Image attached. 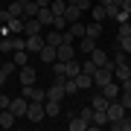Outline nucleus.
I'll return each instance as SVG.
<instances>
[{"label":"nucleus","instance_id":"1","mask_svg":"<svg viewBox=\"0 0 131 131\" xmlns=\"http://www.w3.org/2000/svg\"><path fill=\"white\" fill-rule=\"evenodd\" d=\"M20 93H24L29 102H44V99H47V90L38 88V84H20Z\"/></svg>","mask_w":131,"mask_h":131},{"label":"nucleus","instance_id":"2","mask_svg":"<svg viewBox=\"0 0 131 131\" xmlns=\"http://www.w3.org/2000/svg\"><path fill=\"white\" fill-rule=\"evenodd\" d=\"M111 79H114V64H108V67H96V73H93V84H96V88L108 84Z\"/></svg>","mask_w":131,"mask_h":131},{"label":"nucleus","instance_id":"3","mask_svg":"<svg viewBox=\"0 0 131 131\" xmlns=\"http://www.w3.org/2000/svg\"><path fill=\"white\" fill-rule=\"evenodd\" d=\"M9 111L15 114V117H26V111H29V99H26L24 93H20L18 99L12 96V105H9Z\"/></svg>","mask_w":131,"mask_h":131},{"label":"nucleus","instance_id":"4","mask_svg":"<svg viewBox=\"0 0 131 131\" xmlns=\"http://www.w3.org/2000/svg\"><path fill=\"white\" fill-rule=\"evenodd\" d=\"M44 117H47V111H44V102H29L26 119H29V122H41Z\"/></svg>","mask_w":131,"mask_h":131},{"label":"nucleus","instance_id":"5","mask_svg":"<svg viewBox=\"0 0 131 131\" xmlns=\"http://www.w3.org/2000/svg\"><path fill=\"white\" fill-rule=\"evenodd\" d=\"M119 93H122V84H119L117 79H111L108 84H102V96L111 99V102H114V99H119Z\"/></svg>","mask_w":131,"mask_h":131},{"label":"nucleus","instance_id":"6","mask_svg":"<svg viewBox=\"0 0 131 131\" xmlns=\"http://www.w3.org/2000/svg\"><path fill=\"white\" fill-rule=\"evenodd\" d=\"M44 29L47 26H44L38 18H24V35H41Z\"/></svg>","mask_w":131,"mask_h":131},{"label":"nucleus","instance_id":"7","mask_svg":"<svg viewBox=\"0 0 131 131\" xmlns=\"http://www.w3.org/2000/svg\"><path fill=\"white\" fill-rule=\"evenodd\" d=\"M125 117V108H122L119 99H114V102H108V122H117Z\"/></svg>","mask_w":131,"mask_h":131},{"label":"nucleus","instance_id":"8","mask_svg":"<svg viewBox=\"0 0 131 131\" xmlns=\"http://www.w3.org/2000/svg\"><path fill=\"white\" fill-rule=\"evenodd\" d=\"M38 58H41L44 64H52V61L58 58V47H52V44H44L41 52H38Z\"/></svg>","mask_w":131,"mask_h":131},{"label":"nucleus","instance_id":"9","mask_svg":"<svg viewBox=\"0 0 131 131\" xmlns=\"http://www.w3.org/2000/svg\"><path fill=\"white\" fill-rule=\"evenodd\" d=\"M79 73H82V61H79V58L64 61V76H67V79H76Z\"/></svg>","mask_w":131,"mask_h":131},{"label":"nucleus","instance_id":"10","mask_svg":"<svg viewBox=\"0 0 131 131\" xmlns=\"http://www.w3.org/2000/svg\"><path fill=\"white\" fill-rule=\"evenodd\" d=\"M90 58H93V64H96V67H108V64H114V61L108 58V52H105V50H99V47L90 52Z\"/></svg>","mask_w":131,"mask_h":131},{"label":"nucleus","instance_id":"11","mask_svg":"<svg viewBox=\"0 0 131 131\" xmlns=\"http://www.w3.org/2000/svg\"><path fill=\"white\" fill-rule=\"evenodd\" d=\"M64 82H52L50 88H47V99H64Z\"/></svg>","mask_w":131,"mask_h":131},{"label":"nucleus","instance_id":"12","mask_svg":"<svg viewBox=\"0 0 131 131\" xmlns=\"http://www.w3.org/2000/svg\"><path fill=\"white\" fill-rule=\"evenodd\" d=\"M44 111H47V117H58L61 114V99H44Z\"/></svg>","mask_w":131,"mask_h":131},{"label":"nucleus","instance_id":"13","mask_svg":"<svg viewBox=\"0 0 131 131\" xmlns=\"http://www.w3.org/2000/svg\"><path fill=\"white\" fill-rule=\"evenodd\" d=\"M44 44H47V41H44L41 35H26V50H29V52H41Z\"/></svg>","mask_w":131,"mask_h":131},{"label":"nucleus","instance_id":"14","mask_svg":"<svg viewBox=\"0 0 131 131\" xmlns=\"http://www.w3.org/2000/svg\"><path fill=\"white\" fill-rule=\"evenodd\" d=\"M96 47H99V44H96V38H90V35L79 38V52H88V56H90V52H93Z\"/></svg>","mask_w":131,"mask_h":131},{"label":"nucleus","instance_id":"15","mask_svg":"<svg viewBox=\"0 0 131 131\" xmlns=\"http://www.w3.org/2000/svg\"><path fill=\"white\" fill-rule=\"evenodd\" d=\"M76 52L79 50H76L73 44H61L58 47V61H70V58H76Z\"/></svg>","mask_w":131,"mask_h":131},{"label":"nucleus","instance_id":"16","mask_svg":"<svg viewBox=\"0 0 131 131\" xmlns=\"http://www.w3.org/2000/svg\"><path fill=\"white\" fill-rule=\"evenodd\" d=\"M35 82H38V73L32 70V67H29V64L20 67V84H35Z\"/></svg>","mask_w":131,"mask_h":131},{"label":"nucleus","instance_id":"17","mask_svg":"<svg viewBox=\"0 0 131 131\" xmlns=\"http://www.w3.org/2000/svg\"><path fill=\"white\" fill-rule=\"evenodd\" d=\"M6 12H9V18H24V0H12V3H6Z\"/></svg>","mask_w":131,"mask_h":131},{"label":"nucleus","instance_id":"18","mask_svg":"<svg viewBox=\"0 0 131 131\" xmlns=\"http://www.w3.org/2000/svg\"><path fill=\"white\" fill-rule=\"evenodd\" d=\"M64 18H67V24H76V20L82 18V6H73V3H67V9H64Z\"/></svg>","mask_w":131,"mask_h":131},{"label":"nucleus","instance_id":"19","mask_svg":"<svg viewBox=\"0 0 131 131\" xmlns=\"http://www.w3.org/2000/svg\"><path fill=\"white\" fill-rule=\"evenodd\" d=\"M38 12H41L38 0H24V18H38Z\"/></svg>","mask_w":131,"mask_h":131},{"label":"nucleus","instance_id":"20","mask_svg":"<svg viewBox=\"0 0 131 131\" xmlns=\"http://www.w3.org/2000/svg\"><path fill=\"white\" fill-rule=\"evenodd\" d=\"M128 76H131V67H128V61H125V64H114V79H117V82H125Z\"/></svg>","mask_w":131,"mask_h":131},{"label":"nucleus","instance_id":"21","mask_svg":"<svg viewBox=\"0 0 131 131\" xmlns=\"http://www.w3.org/2000/svg\"><path fill=\"white\" fill-rule=\"evenodd\" d=\"M105 125H108V111H93L90 128H105Z\"/></svg>","mask_w":131,"mask_h":131},{"label":"nucleus","instance_id":"22","mask_svg":"<svg viewBox=\"0 0 131 131\" xmlns=\"http://www.w3.org/2000/svg\"><path fill=\"white\" fill-rule=\"evenodd\" d=\"M90 15H93V20H99V24L108 18V9H105V3H102V0H99L96 6H90Z\"/></svg>","mask_w":131,"mask_h":131},{"label":"nucleus","instance_id":"23","mask_svg":"<svg viewBox=\"0 0 131 131\" xmlns=\"http://www.w3.org/2000/svg\"><path fill=\"white\" fill-rule=\"evenodd\" d=\"M67 125H70V131H84V128H90V122H88V119H84L82 114H79V117H73L70 122H67Z\"/></svg>","mask_w":131,"mask_h":131},{"label":"nucleus","instance_id":"24","mask_svg":"<svg viewBox=\"0 0 131 131\" xmlns=\"http://www.w3.org/2000/svg\"><path fill=\"white\" fill-rule=\"evenodd\" d=\"M15 119H18V117H15L9 108H3V114H0V128H12V125H15Z\"/></svg>","mask_w":131,"mask_h":131},{"label":"nucleus","instance_id":"25","mask_svg":"<svg viewBox=\"0 0 131 131\" xmlns=\"http://www.w3.org/2000/svg\"><path fill=\"white\" fill-rule=\"evenodd\" d=\"M52 18H56V15H52V9H50V6H44V9L38 12V20H41V24L47 26V29L52 26Z\"/></svg>","mask_w":131,"mask_h":131},{"label":"nucleus","instance_id":"26","mask_svg":"<svg viewBox=\"0 0 131 131\" xmlns=\"http://www.w3.org/2000/svg\"><path fill=\"white\" fill-rule=\"evenodd\" d=\"M84 35H90V38H99V35H102V24H99V20H90V24L84 26Z\"/></svg>","mask_w":131,"mask_h":131},{"label":"nucleus","instance_id":"27","mask_svg":"<svg viewBox=\"0 0 131 131\" xmlns=\"http://www.w3.org/2000/svg\"><path fill=\"white\" fill-rule=\"evenodd\" d=\"M15 64H18V67H26L29 64V50H15Z\"/></svg>","mask_w":131,"mask_h":131},{"label":"nucleus","instance_id":"28","mask_svg":"<svg viewBox=\"0 0 131 131\" xmlns=\"http://www.w3.org/2000/svg\"><path fill=\"white\" fill-rule=\"evenodd\" d=\"M105 3V9H108V18H114L119 9H122V0H102Z\"/></svg>","mask_w":131,"mask_h":131},{"label":"nucleus","instance_id":"29","mask_svg":"<svg viewBox=\"0 0 131 131\" xmlns=\"http://www.w3.org/2000/svg\"><path fill=\"white\" fill-rule=\"evenodd\" d=\"M76 82H79V90L93 88V76H88V73H79V76H76Z\"/></svg>","mask_w":131,"mask_h":131},{"label":"nucleus","instance_id":"30","mask_svg":"<svg viewBox=\"0 0 131 131\" xmlns=\"http://www.w3.org/2000/svg\"><path fill=\"white\" fill-rule=\"evenodd\" d=\"M108 102H111V99H105L102 93H99V96H93V99H90V105H93V111H108Z\"/></svg>","mask_w":131,"mask_h":131},{"label":"nucleus","instance_id":"31","mask_svg":"<svg viewBox=\"0 0 131 131\" xmlns=\"http://www.w3.org/2000/svg\"><path fill=\"white\" fill-rule=\"evenodd\" d=\"M44 41H47V44H52V47H58V44H61V32H58V29H52V26H50V32L44 35Z\"/></svg>","mask_w":131,"mask_h":131},{"label":"nucleus","instance_id":"32","mask_svg":"<svg viewBox=\"0 0 131 131\" xmlns=\"http://www.w3.org/2000/svg\"><path fill=\"white\" fill-rule=\"evenodd\" d=\"M64 93H67V96L79 93V82H76V79H64Z\"/></svg>","mask_w":131,"mask_h":131},{"label":"nucleus","instance_id":"33","mask_svg":"<svg viewBox=\"0 0 131 131\" xmlns=\"http://www.w3.org/2000/svg\"><path fill=\"white\" fill-rule=\"evenodd\" d=\"M67 29L73 32V38H84V24H82V20H76V24H70Z\"/></svg>","mask_w":131,"mask_h":131},{"label":"nucleus","instance_id":"34","mask_svg":"<svg viewBox=\"0 0 131 131\" xmlns=\"http://www.w3.org/2000/svg\"><path fill=\"white\" fill-rule=\"evenodd\" d=\"M50 9H52V15H64L67 0H52V3H50Z\"/></svg>","mask_w":131,"mask_h":131},{"label":"nucleus","instance_id":"35","mask_svg":"<svg viewBox=\"0 0 131 131\" xmlns=\"http://www.w3.org/2000/svg\"><path fill=\"white\" fill-rule=\"evenodd\" d=\"M119 102H122L125 111H131V90H122V93H119Z\"/></svg>","mask_w":131,"mask_h":131},{"label":"nucleus","instance_id":"36","mask_svg":"<svg viewBox=\"0 0 131 131\" xmlns=\"http://www.w3.org/2000/svg\"><path fill=\"white\" fill-rule=\"evenodd\" d=\"M125 35H131V20L119 24V29H117V38H125Z\"/></svg>","mask_w":131,"mask_h":131},{"label":"nucleus","instance_id":"37","mask_svg":"<svg viewBox=\"0 0 131 131\" xmlns=\"http://www.w3.org/2000/svg\"><path fill=\"white\" fill-rule=\"evenodd\" d=\"M114 20H119V24H125V20H131V12H125V9H119L117 15H114Z\"/></svg>","mask_w":131,"mask_h":131},{"label":"nucleus","instance_id":"38","mask_svg":"<svg viewBox=\"0 0 131 131\" xmlns=\"http://www.w3.org/2000/svg\"><path fill=\"white\" fill-rule=\"evenodd\" d=\"M117 44H119V47L125 50V52H131V35H125V38H117Z\"/></svg>","mask_w":131,"mask_h":131},{"label":"nucleus","instance_id":"39","mask_svg":"<svg viewBox=\"0 0 131 131\" xmlns=\"http://www.w3.org/2000/svg\"><path fill=\"white\" fill-rule=\"evenodd\" d=\"M12 105V96H3V93H0V108H9Z\"/></svg>","mask_w":131,"mask_h":131},{"label":"nucleus","instance_id":"40","mask_svg":"<svg viewBox=\"0 0 131 131\" xmlns=\"http://www.w3.org/2000/svg\"><path fill=\"white\" fill-rule=\"evenodd\" d=\"M15 67H18L15 61H6V64H3V70H6V73H15Z\"/></svg>","mask_w":131,"mask_h":131},{"label":"nucleus","instance_id":"41","mask_svg":"<svg viewBox=\"0 0 131 131\" xmlns=\"http://www.w3.org/2000/svg\"><path fill=\"white\" fill-rule=\"evenodd\" d=\"M6 76H9V73H6V70H3V64H0V88L6 84Z\"/></svg>","mask_w":131,"mask_h":131},{"label":"nucleus","instance_id":"42","mask_svg":"<svg viewBox=\"0 0 131 131\" xmlns=\"http://www.w3.org/2000/svg\"><path fill=\"white\" fill-rule=\"evenodd\" d=\"M119 84H122V90H131V76H128L125 82H119Z\"/></svg>","mask_w":131,"mask_h":131},{"label":"nucleus","instance_id":"43","mask_svg":"<svg viewBox=\"0 0 131 131\" xmlns=\"http://www.w3.org/2000/svg\"><path fill=\"white\" fill-rule=\"evenodd\" d=\"M122 9H125V12H131V0H122Z\"/></svg>","mask_w":131,"mask_h":131},{"label":"nucleus","instance_id":"44","mask_svg":"<svg viewBox=\"0 0 131 131\" xmlns=\"http://www.w3.org/2000/svg\"><path fill=\"white\" fill-rule=\"evenodd\" d=\"M67 3H73V6H79V3H82V0H67Z\"/></svg>","mask_w":131,"mask_h":131},{"label":"nucleus","instance_id":"45","mask_svg":"<svg viewBox=\"0 0 131 131\" xmlns=\"http://www.w3.org/2000/svg\"><path fill=\"white\" fill-rule=\"evenodd\" d=\"M128 67H131V52H128Z\"/></svg>","mask_w":131,"mask_h":131},{"label":"nucleus","instance_id":"46","mask_svg":"<svg viewBox=\"0 0 131 131\" xmlns=\"http://www.w3.org/2000/svg\"><path fill=\"white\" fill-rule=\"evenodd\" d=\"M0 114H3V108H0Z\"/></svg>","mask_w":131,"mask_h":131},{"label":"nucleus","instance_id":"47","mask_svg":"<svg viewBox=\"0 0 131 131\" xmlns=\"http://www.w3.org/2000/svg\"><path fill=\"white\" fill-rule=\"evenodd\" d=\"M128 119H131V117H128Z\"/></svg>","mask_w":131,"mask_h":131}]
</instances>
